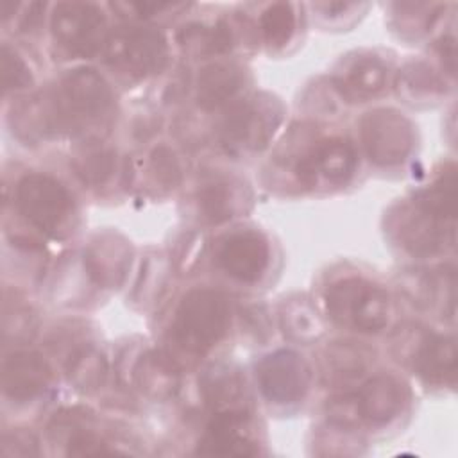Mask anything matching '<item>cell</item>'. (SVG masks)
Masks as SVG:
<instances>
[{"label":"cell","instance_id":"obj_1","mask_svg":"<svg viewBox=\"0 0 458 458\" xmlns=\"http://www.w3.org/2000/svg\"><path fill=\"white\" fill-rule=\"evenodd\" d=\"M113 106L107 81L93 68H75L59 81L47 106L50 129L81 132L104 125Z\"/></svg>","mask_w":458,"mask_h":458},{"label":"cell","instance_id":"obj_2","mask_svg":"<svg viewBox=\"0 0 458 458\" xmlns=\"http://www.w3.org/2000/svg\"><path fill=\"white\" fill-rule=\"evenodd\" d=\"M229 320V302L220 292L195 288L179 302L172 326L174 338L188 352L204 354L222 340Z\"/></svg>","mask_w":458,"mask_h":458},{"label":"cell","instance_id":"obj_3","mask_svg":"<svg viewBox=\"0 0 458 458\" xmlns=\"http://www.w3.org/2000/svg\"><path fill=\"white\" fill-rule=\"evenodd\" d=\"M326 310L342 327L377 333L390 320L392 302L381 286L361 277H345L327 288Z\"/></svg>","mask_w":458,"mask_h":458},{"label":"cell","instance_id":"obj_4","mask_svg":"<svg viewBox=\"0 0 458 458\" xmlns=\"http://www.w3.org/2000/svg\"><path fill=\"white\" fill-rule=\"evenodd\" d=\"M16 206L47 236L63 238L70 233L73 199L57 179L47 174H27L18 182Z\"/></svg>","mask_w":458,"mask_h":458},{"label":"cell","instance_id":"obj_5","mask_svg":"<svg viewBox=\"0 0 458 458\" xmlns=\"http://www.w3.org/2000/svg\"><path fill=\"white\" fill-rule=\"evenodd\" d=\"M166 38L154 27H120L107 36L104 47L107 64L131 77H148L161 72L166 64Z\"/></svg>","mask_w":458,"mask_h":458},{"label":"cell","instance_id":"obj_6","mask_svg":"<svg viewBox=\"0 0 458 458\" xmlns=\"http://www.w3.org/2000/svg\"><path fill=\"white\" fill-rule=\"evenodd\" d=\"M54 39L72 55L93 57L106 47V16L91 2H59L52 11Z\"/></svg>","mask_w":458,"mask_h":458},{"label":"cell","instance_id":"obj_7","mask_svg":"<svg viewBox=\"0 0 458 458\" xmlns=\"http://www.w3.org/2000/svg\"><path fill=\"white\" fill-rule=\"evenodd\" d=\"M360 131L367 156L381 166L403 163L415 145L413 123L390 107L369 111L360 122Z\"/></svg>","mask_w":458,"mask_h":458},{"label":"cell","instance_id":"obj_8","mask_svg":"<svg viewBox=\"0 0 458 458\" xmlns=\"http://www.w3.org/2000/svg\"><path fill=\"white\" fill-rule=\"evenodd\" d=\"M283 120V106L267 95L240 106L224 123L222 140L238 150H261Z\"/></svg>","mask_w":458,"mask_h":458},{"label":"cell","instance_id":"obj_9","mask_svg":"<svg viewBox=\"0 0 458 458\" xmlns=\"http://www.w3.org/2000/svg\"><path fill=\"white\" fill-rule=\"evenodd\" d=\"M256 377L263 395L270 403L295 404L308 392L310 367L297 352L279 349L258 363Z\"/></svg>","mask_w":458,"mask_h":458},{"label":"cell","instance_id":"obj_10","mask_svg":"<svg viewBox=\"0 0 458 458\" xmlns=\"http://www.w3.org/2000/svg\"><path fill=\"white\" fill-rule=\"evenodd\" d=\"M220 268L236 281L256 283L270 263L267 238L258 231H238L229 234L218 249Z\"/></svg>","mask_w":458,"mask_h":458},{"label":"cell","instance_id":"obj_11","mask_svg":"<svg viewBox=\"0 0 458 458\" xmlns=\"http://www.w3.org/2000/svg\"><path fill=\"white\" fill-rule=\"evenodd\" d=\"M356 150L351 141L344 138H331L322 141L297 165L299 179L315 186L318 182L344 184L356 170Z\"/></svg>","mask_w":458,"mask_h":458},{"label":"cell","instance_id":"obj_12","mask_svg":"<svg viewBox=\"0 0 458 458\" xmlns=\"http://www.w3.org/2000/svg\"><path fill=\"white\" fill-rule=\"evenodd\" d=\"M129 242L113 231L98 233L84 249V268L89 279L102 288H116L123 283L131 267Z\"/></svg>","mask_w":458,"mask_h":458},{"label":"cell","instance_id":"obj_13","mask_svg":"<svg viewBox=\"0 0 458 458\" xmlns=\"http://www.w3.org/2000/svg\"><path fill=\"white\" fill-rule=\"evenodd\" d=\"M249 413L247 410L216 411L202 438L197 453L206 456H254L256 444L245 431Z\"/></svg>","mask_w":458,"mask_h":458},{"label":"cell","instance_id":"obj_14","mask_svg":"<svg viewBox=\"0 0 458 458\" xmlns=\"http://www.w3.org/2000/svg\"><path fill=\"white\" fill-rule=\"evenodd\" d=\"M52 381V369L43 356L32 351H16L2 363V388L13 401H29L39 395Z\"/></svg>","mask_w":458,"mask_h":458},{"label":"cell","instance_id":"obj_15","mask_svg":"<svg viewBox=\"0 0 458 458\" xmlns=\"http://www.w3.org/2000/svg\"><path fill=\"white\" fill-rule=\"evenodd\" d=\"M361 420L372 426H383L394 420L406 406L408 390L392 376H376L363 383L356 392Z\"/></svg>","mask_w":458,"mask_h":458},{"label":"cell","instance_id":"obj_16","mask_svg":"<svg viewBox=\"0 0 458 458\" xmlns=\"http://www.w3.org/2000/svg\"><path fill=\"white\" fill-rule=\"evenodd\" d=\"M245 84V70L236 63L206 66L197 79V102L204 109H218L233 100Z\"/></svg>","mask_w":458,"mask_h":458},{"label":"cell","instance_id":"obj_17","mask_svg":"<svg viewBox=\"0 0 458 458\" xmlns=\"http://www.w3.org/2000/svg\"><path fill=\"white\" fill-rule=\"evenodd\" d=\"M419 376L435 386L453 385L456 372V344L453 336L431 335L419 347L415 356Z\"/></svg>","mask_w":458,"mask_h":458},{"label":"cell","instance_id":"obj_18","mask_svg":"<svg viewBox=\"0 0 458 458\" xmlns=\"http://www.w3.org/2000/svg\"><path fill=\"white\" fill-rule=\"evenodd\" d=\"M386 77V66L379 57L361 55L349 63L335 82L345 98L367 100L385 88Z\"/></svg>","mask_w":458,"mask_h":458},{"label":"cell","instance_id":"obj_19","mask_svg":"<svg viewBox=\"0 0 458 458\" xmlns=\"http://www.w3.org/2000/svg\"><path fill=\"white\" fill-rule=\"evenodd\" d=\"M132 374L138 388L154 399L172 397L179 388L177 369L166 356L156 351L141 354Z\"/></svg>","mask_w":458,"mask_h":458},{"label":"cell","instance_id":"obj_20","mask_svg":"<svg viewBox=\"0 0 458 458\" xmlns=\"http://www.w3.org/2000/svg\"><path fill=\"white\" fill-rule=\"evenodd\" d=\"M415 211L442 227L453 224L456 211V177L453 166L415 197Z\"/></svg>","mask_w":458,"mask_h":458},{"label":"cell","instance_id":"obj_21","mask_svg":"<svg viewBox=\"0 0 458 458\" xmlns=\"http://www.w3.org/2000/svg\"><path fill=\"white\" fill-rule=\"evenodd\" d=\"M202 390L208 404L216 411L245 410V403H240L243 399V383L236 372L229 370V367H213L208 370Z\"/></svg>","mask_w":458,"mask_h":458},{"label":"cell","instance_id":"obj_22","mask_svg":"<svg viewBox=\"0 0 458 458\" xmlns=\"http://www.w3.org/2000/svg\"><path fill=\"white\" fill-rule=\"evenodd\" d=\"M197 206L206 222L222 224L233 218L240 209L238 190L227 179L209 181L199 190Z\"/></svg>","mask_w":458,"mask_h":458},{"label":"cell","instance_id":"obj_23","mask_svg":"<svg viewBox=\"0 0 458 458\" xmlns=\"http://www.w3.org/2000/svg\"><path fill=\"white\" fill-rule=\"evenodd\" d=\"M70 383L81 392L98 390L107 377V360L95 347L79 349L66 367Z\"/></svg>","mask_w":458,"mask_h":458},{"label":"cell","instance_id":"obj_24","mask_svg":"<svg viewBox=\"0 0 458 458\" xmlns=\"http://www.w3.org/2000/svg\"><path fill=\"white\" fill-rule=\"evenodd\" d=\"M177 41L182 50L193 55L222 54L231 48V32L224 23L213 27L191 23L179 32Z\"/></svg>","mask_w":458,"mask_h":458},{"label":"cell","instance_id":"obj_25","mask_svg":"<svg viewBox=\"0 0 458 458\" xmlns=\"http://www.w3.org/2000/svg\"><path fill=\"white\" fill-rule=\"evenodd\" d=\"M73 168L84 184L98 188L113 175L116 168V154L106 147H89L75 156Z\"/></svg>","mask_w":458,"mask_h":458},{"label":"cell","instance_id":"obj_26","mask_svg":"<svg viewBox=\"0 0 458 458\" xmlns=\"http://www.w3.org/2000/svg\"><path fill=\"white\" fill-rule=\"evenodd\" d=\"M295 11L288 2L270 4L261 14V32L268 47H283L295 30Z\"/></svg>","mask_w":458,"mask_h":458},{"label":"cell","instance_id":"obj_27","mask_svg":"<svg viewBox=\"0 0 458 458\" xmlns=\"http://www.w3.org/2000/svg\"><path fill=\"white\" fill-rule=\"evenodd\" d=\"M281 322L284 327V333H288L295 340H313L322 333V324L317 317V313L304 302H290L284 306Z\"/></svg>","mask_w":458,"mask_h":458},{"label":"cell","instance_id":"obj_28","mask_svg":"<svg viewBox=\"0 0 458 458\" xmlns=\"http://www.w3.org/2000/svg\"><path fill=\"white\" fill-rule=\"evenodd\" d=\"M401 89L411 98H424L442 93L444 84L438 81L429 66H426L424 63H411L403 72V77H399V91Z\"/></svg>","mask_w":458,"mask_h":458},{"label":"cell","instance_id":"obj_29","mask_svg":"<svg viewBox=\"0 0 458 458\" xmlns=\"http://www.w3.org/2000/svg\"><path fill=\"white\" fill-rule=\"evenodd\" d=\"M0 73L4 93L25 89L32 84V73L29 64L14 48H11L5 43L2 45L0 50Z\"/></svg>","mask_w":458,"mask_h":458},{"label":"cell","instance_id":"obj_30","mask_svg":"<svg viewBox=\"0 0 458 458\" xmlns=\"http://www.w3.org/2000/svg\"><path fill=\"white\" fill-rule=\"evenodd\" d=\"M327 374L338 379H351L363 372L365 369V358L361 352L352 345H333L327 349Z\"/></svg>","mask_w":458,"mask_h":458},{"label":"cell","instance_id":"obj_31","mask_svg":"<svg viewBox=\"0 0 458 458\" xmlns=\"http://www.w3.org/2000/svg\"><path fill=\"white\" fill-rule=\"evenodd\" d=\"M148 168L154 181L163 188H175L181 182V166L175 154L161 145L156 147L148 156Z\"/></svg>","mask_w":458,"mask_h":458},{"label":"cell","instance_id":"obj_32","mask_svg":"<svg viewBox=\"0 0 458 458\" xmlns=\"http://www.w3.org/2000/svg\"><path fill=\"white\" fill-rule=\"evenodd\" d=\"M327 419H329L331 426L349 429V431L356 429L363 422L361 415H360L356 392L333 397L327 403Z\"/></svg>","mask_w":458,"mask_h":458},{"label":"cell","instance_id":"obj_33","mask_svg":"<svg viewBox=\"0 0 458 458\" xmlns=\"http://www.w3.org/2000/svg\"><path fill=\"white\" fill-rule=\"evenodd\" d=\"M66 453L75 456H98L111 454L113 449H109L107 444L91 431H75L66 444Z\"/></svg>","mask_w":458,"mask_h":458},{"label":"cell","instance_id":"obj_34","mask_svg":"<svg viewBox=\"0 0 458 458\" xmlns=\"http://www.w3.org/2000/svg\"><path fill=\"white\" fill-rule=\"evenodd\" d=\"M2 453L7 456H34L39 453L38 440L32 433L16 429L4 437Z\"/></svg>","mask_w":458,"mask_h":458},{"label":"cell","instance_id":"obj_35","mask_svg":"<svg viewBox=\"0 0 458 458\" xmlns=\"http://www.w3.org/2000/svg\"><path fill=\"white\" fill-rule=\"evenodd\" d=\"M116 9H129L134 13L138 18H148L154 14H161L168 9H181L184 7L182 4H174V2H122L114 4Z\"/></svg>","mask_w":458,"mask_h":458},{"label":"cell","instance_id":"obj_36","mask_svg":"<svg viewBox=\"0 0 458 458\" xmlns=\"http://www.w3.org/2000/svg\"><path fill=\"white\" fill-rule=\"evenodd\" d=\"M440 55H442V59L447 61V70L453 75L454 73V38L453 36H447L442 39Z\"/></svg>","mask_w":458,"mask_h":458}]
</instances>
